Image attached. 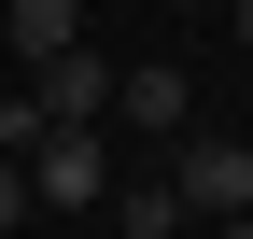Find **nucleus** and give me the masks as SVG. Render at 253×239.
<instances>
[{"mask_svg":"<svg viewBox=\"0 0 253 239\" xmlns=\"http://www.w3.org/2000/svg\"><path fill=\"white\" fill-rule=\"evenodd\" d=\"M169 197L211 211V225L253 211V127H183V141H169Z\"/></svg>","mask_w":253,"mask_h":239,"instance_id":"nucleus-1","label":"nucleus"},{"mask_svg":"<svg viewBox=\"0 0 253 239\" xmlns=\"http://www.w3.org/2000/svg\"><path fill=\"white\" fill-rule=\"evenodd\" d=\"M99 197H113L99 127H42V141H28V211H99Z\"/></svg>","mask_w":253,"mask_h":239,"instance_id":"nucleus-2","label":"nucleus"},{"mask_svg":"<svg viewBox=\"0 0 253 239\" xmlns=\"http://www.w3.org/2000/svg\"><path fill=\"white\" fill-rule=\"evenodd\" d=\"M28 99H42V127H99V113H113V71H99V56H42V71H28Z\"/></svg>","mask_w":253,"mask_h":239,"instance_id":"nucleus-3","label":"nucleus"},{"mask_svg":"<svg viewBox=\"0 0 253 239\" xmlns=\"http://www.w3.org/2000/svg\"><path fill=\"white\" fill-rule=\"evenodd\" d=\"M113 113L155 127V141H183V127H197V84H183V71H113Z\"/></svg>","mask_w":253,"mask_h":239,"instance_id":"nucleus-4","label":"nucleus"},{"mask_svg":"<svg viewBox=\"0 0 253 239\" xmlns=\"http://www.w3.org/2000/svg\"><path fill=\"white\" fill-rule=\"evenodd\" d=\"M0 28H14V56L42 71V56H71V42H84V0H0Z\"/></svg>","mask_w":253,"mask_h":239,"instance_id":"nucleus-5","label":"nucleus"},{"mask_svg":"<svg viewBox=\"0 0 253 239\" xmlns=\"http://www.w3.org/2000/svg\"><path fill=\"white\" fill-rule=\"evenodd\" d=\"M99 211H113L126 239H183V197H169V183H113V197H99Z\"/></svg>","mask_w":253,"mask_h":239,"instance_id":"nucleus-6","label":"nucleus"},{"mask_svg":"<svg viewBox=\"0 0 253 239\" xmlns=\"http://www.w3.org/2000/svg\"><path fill=\"white\" fill-rule=\"evenodd\" d=\"M28 141H42V99H28V84H0V155H28Z\"/></svg>","mask_w":253,"mask_h":239,"instance_id":"nucleus-7","label":"nucleus"},{"mask_svg":"<svg viewBox=\"0 0 253 239\" xmlns=\"http://www.w3.org/2000/svg\"><path fill=\"white\" fill-rule=\"evenodd\" d=\"M0 225H28V155H0Z\"/></svg>","mask_w":253,"mask_h":239,"instance_id":"nucleus-8","label":"nucleus"},{"mask_svg":"<svg viewBox=\"0 0 253 239\" xmlns=\"http://www.w3.org/2000/svg\"><path fill=\"white\" fill-rule=\"evenodd\" d=\"M211 239H253V211H225V225H211Z\"/></svg>","mask_w":253,"mask_h":239,"instance_id":"nucleus-9","label":"nucleus"},{"mask_svg":"<svg viewBox=\"0 0 253 239\" xmlns=\"http://www.w3.org/2000/svg\"><path fill=\"white\" fill-rule=\"evenodd\" d=\"M239 42H253V0H239Z\"/></svg>","mask_w":253,"mask_h":239,"instance_id":"nucleus-10","label":"nucleus"}]
</instances>
